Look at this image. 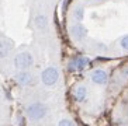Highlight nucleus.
Segmentation results:
<instances>
[{
	"label": "nucleus",
	"instance_id": "1",
	"mask_svg": "<svg viewBox=\"0 0 128 126\" xmlns=\"http://www.w3.org/2000/svg\"><path fill=\"white\" fill-rule=\"evenodd\" d=\"M24 111H26V115L30 121L38 122V121H42V119L46 118L49 109L46 107V104L40 102V101H34V102L27 104L26 108H24Z\"/></svg>",
	"mask_w": 128,
	"mask_h": 126
},
{
	"label": "nucleus",
	"instance_id": "2",
	"mask_svg": "<svg viewBox=\"0 0 128 126\" xmlns=\"http://www.w3.org/2000/svg\"><path fill=\"white\" fill-rule=\"evenodd\" d=\"M13 64L17 70H30L34 66V56L30 51L17 52L13 59Z\"/></svg>",
	"mask_w": 128,
	"mask_h": 126
},
{
	"label": "nucleus",
	"instance_id": "3",
	"mask_svg": "<svg viewBox=\"0 0 128 126\" xmlns=\"http://www.w3.org/2000/svg\"><path fill=\"white\" fill-rule=\"evenodd\" d=\"M60 71L56 66H48L41 71V83L45 87H54L59 81Z\"/></svg>",
	"mask_w": 128,
	"mask_h": 126
},
{
	"label": "nucleus",
	"instance_id": "4",
	"mask_svg": "<svg viewBox=\"0 0 128 126\" xmlns=\"http://www.w3.org/2000/svg\"><path fill=\"white\" fill-rule=\"evenodd\" d=\"M14 81L21 87H35L37 85V77L30 70H18L14 74Z\"/></svg>",
	"mask_w": 128,
	"mask_h": 126
},
{
	"label": "nucleus",
	"instance_id": "5",
	"mask_svg": "<svg viewBox=\"0 0 128 126\" xmlns=\"http://www.w3.org/2000/svg\"><path fill=\"white\" fill-rule=\"evenodd\" d=\"M89 62H90V60H89V58H86V56H75V58H72L68 62V70L72 71V73H75V71H82L87 67Z\"/></svg>",
	"mask_w": 128,
	"mask_h": 126
},
{
	"label": "nucleus",
	"instance_id": "6",
	"mask_svg": "<svg viewBox=\"0 0 128 126\" xmlns=\"http://www.w3.org/2000/svg\"><path fill=\"white\" fill-rule=\"evenodd\" d=\"M108 77L110 74L106 69H94L90 73V80L93 81V84L100 85V87H104L108 83Z\"/></svg>",
	"mask_w": 128,
	"mask_h": 126
},
{
	"label": "nucleus",
	"instance_id": "7",
	"mask_svg": "<svg viewBox=\"0 0 128 126\" xmlns=\"http://www.w3.org/2000/svg\"><path fill=\"white\" fill-rule=\"evenodd\" d=\"M87 34H89V31H87V28L83 25L82 22H75V24H72V25L69 27V35H70L73 39H76V41H83V39H86Z\"/></svg>",
	"mask_w": 128,
	"mask_h": 126
},
{
	"label": "nucleus",
	"instance_id": "8",
	"mask_svg": "<svg viewBox=\"0 0 128 126\" xmlns=\"http://www.w3.org/2000/svg\"><path fill=\"white\" fill-rule=\"evenodd\" d=\"M14 44L8 38H0V59H6L13 52Z\"/></svg>",
	"mask_w": 128,
	"mask_h": 126
},
{
	"label": "nucleus",
	"instance_id": "9",
	"mask_svg": "<svg viewBox=\"0 0 128 126\" xmlns=\"http://www.w3.org/2000/svg\"><path fill=\"white\" fill-rule=\"evenodd\" d=\"M87 95H89V90L84 84H79L73 90V98L76 102H84L87 100Z\"/></svg>",
	"mask_w": 128,
	"mask_h": 126
},
{
	"label": "nucleus",
	"instance_id": "10",
	"mask_svg": "<svg viewBox=\"0 0 128 126\" xmlns=\"http://www.w3.org/2000/svg\"><path fill=\"white\" fill-rule=\"evenodd\" d=\"M34 25L38 31H46L49 27V20L45 14H37L34 17Z\"/></svg>",
	"mask_w": 128,
	"mask_h": 126
},
{
	"label": "nucleus",
	"instance_id": "11",
	"mask_svg": "<svg viewBox=\"0 0 128 126\" xmlns=\"http://www.w3.org/2000/svg\"><path fill=\"white\" fill-rule=\"evenodd\" d=\"M72 17L76 22H82L84 18V7L83 6H75V8L72 11Z\"/></svg>",
	"mask_w": 128,
	"mask_h": 126
},
{
	"label": "nucleus",
	"instance_id": "12",
	"mask_svg": "<svg viewBox=\"0 0 128 126\" xmlns=\"http://www.w3.org/2000/svg\"><path fill=\"white\" fill-rule=\"evenodd\" d=\"M118 45H120V48H121V49L128 51V34H127V35H122V37L120 38Z\"/></svg>",
	"mask_w": 128,
	"mask_h": 126
},
{
	"label": "nucleus",
	"instance_id": "13",
	"mask_svg": "<svg viewBox=\"0 0 128 126\" xmlns=\"http://www.w3.org/2000/svg\"><path fill=\"white\" fill-rule=\"evenodd\" d=\"M58 126H76V123L69 118H62L59 122H58Z\"/></svg>",
	"mask_w": 128,
	"mask_h": 126
},
{
	"label": "nucleus",
	"instance_id": "14",
	"mask_svg": "<svg viewBox=\"0 0 128 126\" xmlns=\"http://www.w3.org/2000/svg\"><path fill=\"white\" fill-rule=\"evenodd\" d=\"M125 114H127V116H128V107H127V111H125Z\"/></svg>",
	"mask_w": 128,
	"mask_h": 126
}]
</instances>
